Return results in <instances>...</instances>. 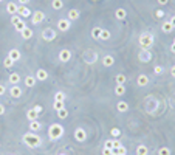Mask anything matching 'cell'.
<instances>
[{
    "label": "cell",
    "instance_id": "cell-1",
    "mask_svg": "<svg viewBox=\"0 0 175 155\" xmlns=\"http://www.w3.org/2000/svg\"><path fill=\"white\" fill-rule=\"evenodd\" d=\"M23 143L26 146H30V148H37V146H40L42 140L34 132H28V133L23 135Z\"/></svg>",
    "mask_w": 175,
    "mask_h": 155
},
{
    "label": "cell",
    "instance_id": "cell-2",
    "mask_svg": "<svg viewBox=\"0 0 175 155\" xmlns=\"http://www.w3.org/2000/svg\"><path fill=\"white\" fill-rule=\"evenodd\" d=\"M64 127L61 126V124H51L50 126V129H48V136H50V140H53V141H56V140H59L61 136L64 135Z\"/></svg>",
    "mask_w": 175,
    "mask_h": 155
},
{
    "label": "cell",
    "instance_id": "cell-3",
    "mask_svg": "<svg viewBox=\"0 0 175 155\" xmlns=\"http://www.w3.org/2000/svg\"><path fill=\"white\" fill-rule=\"evenodd\" d=\"M153 45V36L150 33H143L140 36V47L143 50H149Z\"/></svg>",
    "mask_w": 175,
    "mask_h": 155
},
{
    "label": "cell",
    "instance_id": "cell-4",
    "mask_svg": "<svg viewBox=\"0 0 175 155\" xmlns=\"http://www.w3.org/2000/svg\"><path fill=\"white\" fill-rule=\"evenodd\" d=\"M42 39L43 40H54L56 39V31L51 30V28H45L42 31Z\"/></svg>",
    "mask_w": 175,
    "mask_h": 155
},
{
    "label": "cell",
    "instance_id": "cell-5",
    "mask_svg": "<svg viewBox=\"0 0 175 155\" xmlns=\"http://www.w3.org/2000/svg\"><path fill=\"white\" fill-rule=\"evenodd\" d=\"M75 140L76 141H85L87 140V132L82 129V127H78L75 130Z\"/></svg>",
    "mask_w": 175,
    "mask_h": 155
},
{
    "label": "cell",
    "instance_id": "cell-6",
    "mask_svg": "<svg viewBox=\"0 0 175 155\" xmlns=\"http://www.w3.org/2000/svg\"><path fill=\"white\" fill-rule=\"evenodd\" d=\"M43 19H45V14L42 11H36L33 14V17H31V22H33V25H39Z\"/></svg>",
    "mask_w": 175,
    "mask_h": 155
},
{
    "label": "cell",
    "instance_id": "cell-7",
    "mask_svg": "<svg viewBox=\"0 0 175 155\" xmlns=\"http://www.w3.org/2000/svg\"><path fill=\"white\" fill-rule=\"evenodd\" d=\"M58 28H59L61 31H68V30H70V20H68V19H61V20L58 22Z\"/></svg>",
    "mask_w": 175,
    "mask_h": 155
},
{
    "label": "cell",
    "instance_id": "cell-8",
    "mask_svg": "<svg viewBox=\"0 0 175 155\" xmlns=\"http://www.w3.org/2000/svg\"><path fill=\"white\" fill-rule=\"evenodd\" d=\"M22 93H23V90H22L19 85H13L11 90H10V95H11L13 98H20Z\"/></svg>",
    "mask_w": 175,
    "mask_h": 155
},
{
    "label": "cell",
    "instance_id": "cell-9",
    "mask_svg": "<svg viewBox=\"0 0 175 155\" xmlns=\"http://www.w3.org/2000/svg\"><path fill=\"white\" fill-rule=\"evenodd\" d=\"M17 14H19L20 17H25V19H26V17H30V16H31V11H30L25 5H20V6H19V10H17Z\"/></svg>",
    "mask_w": 175,
    "mask_h": 155
},
{
    "label": "cell",
    "instance_id": "cell-10",
    "mask_svg": "<svg viewBox=\"0 0 175 155\" xmlns=\"http://www.w3.org/2000/svg\"><path fill=\"white\" fill-rule=\"evenodd\" d=\"M70 59H71L70 50H62V51L59 53V61H61V62H68Z\"/></svg>",
    "mask_w": 175,
    "mask_h": 155
},
{
    "label": "cell",
    "instance_id": "cell-11",
    "mask_svg": "<svg viewBox=\"0 0 175 155\" xmlns=\"http://www.w3.org/2000/svg\"><path fill=\"white\" fill-rule=\"evenodd\" d=\"M48 78V71L43 70V68H39L37 71H36V79L37 81H45Z\"/></svg>",
    "mask_w": 175,
    "mask_h": 155
},
{
    "label": "cell",
    "instance_id": "cell-12",
    "mask_svg": "<svg viewBox=\"0 0 175 155\" xmlns=\"http://www.w3.org/2000/svg\"><path fill=\"white\" fill-rule=\"evenodd\" d=\"M136 84L140 85V87H146L147 84H149V76L147 75H140L136 79Z\"/></svg>",
    "mask_w": 175,
    "mask_h": 155
},
{
    "label": "cell",
    "instance_id": "cell-13",
    "mask_svg": "<svg viewBox=\"0 0 175 155\" xmlns=\"http://www.w3.org/2000/svg\"><path fill=\"white\" fill-rule=\"evenodd\" d=\"M115 64V58L110 56V54H105V56L102 58V65L104 67H112Z\"/></svg>",
    "mask_w": 175,
    "mask_h": 155
},
{
    "label": "cell",
    "instance_id": "cell-14",
    "mask_svg": "<svg viewBox=\"0 0 175 155\" xmlns=\"http://www.w3.org/2000/svg\"><path fill=\"white\" fill-rule=\"evenodd\" d=\"M115 17H116L118 20H124L126 17H127V13H126L124 8H118V10L115 11Z\"/></svg>",
    "mask_w": 175,
    "mask_h": 155
},
{
    "label": "cell",
    "instance_id": "cell-15",
    "mask_svg": "<svg viewBox=\"0 0 175 155\" xmlns=\"http://www.w3.org/2000/svg\"><path fill=\"white\" fill-rule=\"evenodd\" d=\"M17 10H19V5H16V3H13V2H10V3L6 5V11L10 13L11 16L17 14Z\"/></svg>",
    "mask_w": 175,
    "mask_h": 155
},
{
    "label": "cell",
    "instance_id": "cell-16",
    "mask_svg": "<svg viewBox=\"0 0 175 155\" xmlns=\"http://www.w3.org/2000/svg\"><path fill=\"white\" fill-rule=\"evenodd\" d=\"M37 116H39V113L34 110V109H30L28 112H26V118H28L30 121H36L37 120Z\"/></svg>",
    "mask_w": 175,
    "mask_h": 155
},
{
    "label": "cell",
    "instance_id": "cell-17",
    "mask_svg": "<svg viewBox=\"0 0 175 155\" xmlns=\"http://www.w3.org/2000/svg\"><path fill=\"white\" fill-rule=\"evenodd\" d=\"M20 34H22V37H23L25 40H28V39H31V37H33V30L26 26V28H25L23 31H20Z\"/></svg>",
    "mask_w": 175,
    "mask_h": 155
},
{
    "label": "cell",
    "instance_id": "cell-18",
    "mask_svg": "<svg viewBox=\"0 0 175 155\" xmlns=\"http://www.w3.org/2000/svg\"><path fill=\"white\" fill-rule=\"evenodd\" d=\"M124 154H127V151H126V148L121 144L119 148H113L112 149V155H124Z\"/></svg>",
    "mask_w": 175,
    "mask_h": 155
},
{
    "label": "cell",
    "instance_id": "cell-19",
    "mask_svg": "<svg viewBox=\"0 0 175 155\" xmlns=\"http://www.w3.org/2000/svg\"><path fill=\"white\" fill-rule=\"evenodd\" d=\"M10 82H11V85H17L20 82V76L17 75V73H11L10 75Z\"/></svg>",
    "mask_w": 175,
    "mask_h": 155
},
{
    "label": "cell",
    "instance_id": "cell-20",
    "mask_svg": "<svg viewBox=\"0 0 175 155\" xmlns=\"http://www.w3.org/2000/svg\"><path fill=\"white\" fill-rule=\"evenodd\" d=\"M36 81H37V79H36V76H26L25 78V85L26 87H34Z\"/></svg>",
    "mask_w": 175,
    "mask_h": 155
},
{
    "label": "cell",
    "instance_id": "cell-21",
    "mask_svg": "<svg viewBox=\"0 0 175 155\" xmlns=\"http://www.w3.org/2000/svg\"><path fill=\"white\" fill-rule=\"evenodd\" d=\"M116 109H118V112H127L129 110V104L127 103H124V101H119L118 104H116Z\"/></svg>",
    "mask_w": 175,
    "mask_h": 155
},
{
    "label": "cell",
    "instance_id": "cell-22",
    "mask_svg": "<svg viewBox=\"0 0 175 155\" xmlns=\"http://www.w3.org/2000/svg\"><path fill=\"white\" fill-rule=\"evenodd\" d=\"M30 129L31 132H39L40 130V123L36 120V121H30Z\"/></svg>",
    "mask_w": 175,
    "mask_h": 155
},
{
    "label": "cell",
    "instance_id": "cell-23",
    "mask_svg": "<svg viewBox=\"0 0 175 155\" xmlns=\"http://www.w3.org/2000/svg\"><path fill=\"white\" fill-rule=\"evenodd\" d=\"M76 19H79V11L78 10H70L68 11V20L71 22V20H76Z\"/></svg>",
    "mask_w": 175,
    "mask_h": 155
},
{
    "label": "cell",
    "instance_id": "cell-24",
    "mask_svg": "<svg viewBox=\"0 0 175 155\" xmlns=\"http://www.w3.org/2000/svg\"><path fill=\"white\" fill-rule=\"evenodd\" d=\"M147 154H149V149H147L144 144H141V146H138L136 148V155H147Z\"/></svg>",
    "mask_w": 175,
    "mask_h": 155
},
{
    "label": "cell",
    "instance_id": "cell-25",
    "mask_svg": "<svg viewBox=\"0 0 175 155\" xmlns=\"http://www.w3.org/2000/svg\"><path fill=\"white\" fill-rule=\"evenodd\" d=\"M115 79H116V84H118V85H124V84H126V81H127V78L123 75V73L116 75V78H115Z\"/></svg>",
    "mask_w": 175,
    "mask_h": 155
},
{
    "label": "cell",
    "instance_id": "cell-26",
    "mask_svg": "<svg viewBox=\"0 0 175 155\" xmlns=\"http://www.w3.org/2000/svg\"><path fill=\"white\" fill-rule=\"evenodd\" d=\"M14 28H16L17 31H19V33H20V31H23V30L26 28V23H25V20H22V19H20L19 22H17V23L14 25Z\"/></svg>",
    "mask_w": 175,
    "mask_h": 155
},
{
    "label": "cell",
    "instance_id": "cell-27",
    "mask_svg": "<svg viewBox=\"0 0 175 155\" xmlns=\"http://www.w3.org/2000/svg\"><path fill=\"white\" fill-rule=\"evenodd\" d=\"M110 39V31L108 30H101V36H99V40H108Z\"/></svg>",
    "mask_w": 175,
    "mask_h": 155
},
{
    "label": "cell",
    "instance_id": "cell-28",
    "mask_svg": "<svg viewBox=\"0 0 175 155\" xmlns=\"http://www.w3.org/2000/svg\"><path fill=\"white\" fill-rule=\"evenodd\" d=\"M51 6H53V10H62V6H64V2L62 0H53L51 2Z\"/></svg>",
    "mask_w": 175,
    "mask_h": 155
},
{
    "label": "cell",
    "instance_id": "cell-29",
    "mask_svg": "<svg viewBox=\"0 0 175 155\" xmlns=\"http://www.w3.org/2000/svg\"><path fill=\"white\" fill-rule=\"evenodd\" d=\"M166 34H169V33H172V30H174V26L171 25V22H164L163 23V28H161Z\"/></svg>",
    "mask_w": 175,
    "mask_h": 155
},
{
    "label": "cell",
    "instance_id": "cell-30",
    "mask_svg": "<svg viewBox=\"0 0 175 155\" xmlns=\"http://www.w3.org/2000/svg\"><path fill=\"white\" fill-rule=\"evenodd\" d=\"M10 58L16 62V61H19L20 59V53H19V50H11L10 51Z\"/></svg>",
    "mask_w": 175,
    "mask_h": 155
},
{
    "label": "cell",
    "instance_id": "cell-31",
    "mask_svg": "<svg viewBox=\"0 0 175 155\" xmlns=\"http://www.w3.org/2000/svg\"><path fill=\"white\" fill-rule=\"evenodd\" d=\"M150 58H152V54L147 51V50H144L141 54H140V59L141 61H144V62H147V61H150Z\"/></svg>",
    "mask_w": 175,
    "mask_h": 155
},
{
    "label": "cell",
    "instance_id": "cell-32",
    "mask_svg": "<svg viewBox=\"0 0 175 155\" xmlns=\"http://www.w3.org/2000/svg\"><path fill=\"white\" fill-rule=\"evenodd\" d=\"M115 93H116L118 96H123V95L126 93V87H124V85H118V84H116V87H115Z\"/></svg>",
    "mask_w": 175,
    "mask_h": 155
},
{
    "label": "cell",
    "instance_id": "cell-33",
    "mask_svg": "<svg viewBox=\"0 0 175 155\" xmlns=\"http://www.w3.org/2000/svg\"><path fill=\"white\" fill-rule=\"evenodd\" d=\"M101 30H102V28H99V26H96V28L91 30V37H93V39H99V36H101Z\"/></svg>",
    "mask_w": 175,
    "mask_h": 155
},
{
    "label": "cell",
    "instance_id": "cell-34",
    "mask_svg": "<svg viewBox=\"0 0 175 155\" xmlns=\"http://www.w3.org/2000/svg\"><path fill=\"white\" fill-rule=\"evenodd\" d=\"M53 107H54V110H56V112H59V110H62L65 106H64V101H54Z\"/></svg>",
    "mask_w": 175,
    "mask_h": 155
},
{
    "label": "cell",
    "instance_id": "cell-35",
    "mask_svg": "<svg viewBox=\"0 0 175 155\" xmlns=\"http://www.w3.org/2000/svg\"><path fill=\"white\" fill-rule=\"evenodd\" d=\"M3 65H5L6 68H11V67L14 65V61H13L10 56H8V58H5V61H3Z\"/></svg>",
    "mask_w": 175,
    "mask_h": 155
},
{
    "label": "cell",
    "instance_id": "cell-36",
    "mask_svg": "<svg viewBox=\"0 0 175 155\" xmlns=\"http://www.w3.org/2000/svg\"><path fill=\"white\" fill-rule=\"evenodd\" d=\"M171 154H172L171 149L166 148V146H164V148H160V149H158V155H171Z\"/></svg>",
    "mask_w": 175,
    "mask_h": 155
},
{
    "label": "cell",
    "instance_id": "cell-37",
    "mask_svg": "<svg viewBox=\"0 0 175 155\" xmlns=\"http://www.w3.org/2000/svg\"><path fill=\"white\" fill-rule=\"evenodd\" d=\"M65 99V93L64 92H56V95H54V101H64Z\"/></svg>",
    "mask_w": 175,
    "mask_h": 155
},
{
    "label": "cell",
    "instance_id": "cell-38",
    "mask_svg": "<svg viewBox=\"0 0 175 155\" xmlns=\"http://www.w3.org/2000/svg\"><path fill=\"white\" fill-rule=\"evenodd\" d=\"M58 116L61 118V120H64V118H67V116H68V110H67L65 107H64L62 110H59V112H58Z\"/></svg>",
    "mask_w": 175,
    "mask_h": 155
},
{
    "label": "cell",
    "instance_id": "cell-39",
    "mask_svg": "<svg viewBox=\"0 0 175 155\" xmlns=\"http://www.w3.org/2000/svg\"><path fill=\"white\" fill-rule=\"evenodd\" d=\"M104 148H107V149H113V140H107V141L104 143Z\"/></svg>",
    "mask_w": 175,
    "mask_h": 155
},
{
    "label": "cell",
    "instance_id": "cell-40",
    "mask_svg": "<svg viewBox=\"0 0 175 155\" xmlns=\"http://www.w3.org/2000/svg\"><path fill=\"white\" fill-rule=\"evenodd\" d=\"M110 133H112V136H119V135H121V130H119L118 127H113L112 132H110Z\"/></svg>",
    "mask_w": 175,
    "mask_h": 155
},
{
    "label": "cell",
    "instance_id": "cell-41",
    "mask_svg": "<svg viewBox=\"0 0 175 155\" xmlns=\"http://www.w3.org/2000/svg\"><path fill=\"white\" fill-rule=\"evenodd\" d=\"M153 71H155V75H161V73L164 71V68H163L161 65H156V67L153 68Z\"/></svg>",
    "mask_w": 175,
    "mask_h": 155
},
{
    "label": "cell",
    "instance_id": "cell-42",
    "mask_svg": "<svg viewBox=\"0 0 175 155\" xmlns=\"http://www.w3.org/2000/svg\"><path fill=\"white\" fill-rule=\"evenodd\" d=\"M19 20H20V16H16V14H14V16H11V23H13V25H16Z\"/></svg>",
    "mask_w": 175,
    "mask_h": 155
},
{
    "label": "cell",
    "instance_id": "cell-43",
    "mask_svg": "<svg viewBox=\"0 0 175 155\" xmlns=\"http://www.w3.org/2000/svg\"><path fill=\"white\" fill-rule=\"evenodd\" d=\"M155 16H156V17H158V19H163V17H164V13H163L161 10H158V11H156V13H155Z\"/></svg>",
    "mask_w": 175,
    "mask_h": 155
},
{
    "label": "cell",
    "instance_id": "cell-44",
    "mask_svg": "<svg viewBox=\"0 0 175 155\" xmlns=\"http://www.w3.org/2000/svg\"><path fill=\"white\" fill-rule=\"evenodd\" d=\"M102 155H112V149L104 148V149H102Z\"/></svg>",
    "mask_w": 175,
    "mask_h": 155
},
{
    "label": "cell",
    "instance_id": "cell-45",
    "mask_svg": "<svg viewBox=\"0 0 175 155\" xmlns=\"http://www.w3.org/2000/svg\"><path fill=\"white\" fill-rule=\"evenodd\" d=\"M5 92H6L5 85H2V84H0V95H5Z\"/></svg>",
    "mask_w": 175,
    "mask_h": 155
},
{
    "label": "cell",
    "instance_id": "cell-46",
    "mask_svg": "<svg viewBox=\"0 0 175 155\" xmlns=\"http://www.w3.org/2000/svg\"><path fill=\"white\" fill-rule=\"evenodd\" d=\"M33 109H34V110L37 112V113H40V112H42V107H40V106H34Z\"/></svg>",
    "mask_w": 175,
    "mask_h": 155
},
{
    "label": "cell",
    "instance_id": "cell-47",
    "mask_svg": "<svg viewBox=\"0 0 175 155\" xmlns=\"http://www.w3.org/2000/svg\"><path fill=\"white\" fill-rule=\"evenodd\" d=\"M169 22H171V25L175 28V16H172V17H171V20H169Z\"/></svg>",
    "mask_w": 175,
    "mask_h": 155
},
{
    "label": "cell",
    "instance_id": "cell-48",
    "mask_svg": "<svg viewBox=\"0 0 175 155\" xmlns=\"http://www.w3.org/2000/svg\"><path fill=\"white\" fill-rule=\"evenodd\" d=\"M119 146H121V143L116 141V140H113V148H119Z\"/></svg>",
    "mask_w": 175,
    "mask_h": 155
},
{
    "label": "cell",
    "instance_id": "cell-49",
    "mask_svg": "<svg viewBox=\"0 0 175 155\" xmlns=\"http://www.w3.org/2000/svg\"><path fill=\"white\" fill-rule=\"evenodd\" d=\"M168 2H169V0H158L160 5H168Z\"/></svg>",
    "mask_w": 175,
    "mask_h": 155
},
{
    "label": "cell",
    "instance_id": "cell-50",
    "mask_svg": "<svg viewBox=\"0 0 175 155\" xmlns=\"http://www.w3.org/2000/svg\"><path fill=\"white\" fill-rule=\"evenodd\" d=\"M3 113H5V107L0 104V115H3Z\"/></svg>",
    "mask_w": 175,
    "mask_h": 155
},
{
    "label": "cell",
    "instance_id": "cell-51",
    "mask_svg": "<svg viewBox=\"0 0 175 155\" xmlns=\"http://www.w3.org/2000/svg\"><path fill=\"white\" fill-rule=\"evenodd\" d=\"M28 2H30V0H19V3H22V5H26Z\"/></svg>",
    "mask_w": 175,
    "mask_h": 155
},
{
    "label": "cell",
    "instance_id": "cell-52",
    "mask_svg": "<svg viewBox=\"0 0 175 155\" xmlns=\"http://www.w3.org/2000/svg\"><path fill=\"white\" fill-rule=\"evenodd\" d=\"M171 73H172V76H174V78H175V65H174V67H172V68H171Z\"/></svg>",
    "mask_w": 175,
    "mask_h": 155
},
{
    "label": "cell",
    "instance_id": "cell-53",
    "mask_svg": "<svg viewBox=\"0 0 175 155\" xmlns=\"http://www.w3.org/2000/svg\"><path fill=\"white\" fill-rule=\"evenodd\" d=\"M171 50H172V53H175V43H172V45H171Z\"/></svg>",
    "mask_w": 175,
    "mask_h": 155
},
{
    "label": "cell",
    "instance_id": "cell-54",
    "mask_svg": "<svg viewBox=\"0 0 175 155\" xmlns=\"http://www.w3.org/2000/svg\"><path fill=\"white\" fill-rule=\"evenodd\" d=\"M2 2H3V0H0V3H2Z\"/></svg>",
    "mask_w": 175,
    "mask_h": 155
},
{
    "label": "cell",
    "instance_id": "cell-55",
    "mask_svg": "<svg viewBox=\"0 0 175 155\" xmlns=\"http://www.w3.org/2000/svg\"><path fill=\"white\" fill-rule=\"evenodd\" d=\"M61 155H65V154H61Z\"/></svg>",
    "mask_w": 175,
    "mask_h": 155
},
{
    "label": "cell",
    "instance_id": "cell-56",
    "mask_svg": "<svg viewBox=\"0 0 175 155\" xmlns=\"http://www.w3.org/2000/svg\"><path fill=\"white\" fill-rule=\"evenodd\" d=\"M174 43H175V39H174Z\"/></svg>",
    "mask_w": 175,
    "mask_h": 155
},
{
    "label": "cell",
    "instance_id": "cell-57",
    "mask_svg": "<svg viewBox=\"0 0 175 155\" xmlns=\"http://www.w3.org/2000/svg\"><path fill=\"white\" fill-rule=\"evenodd\" d=\"M124 155H127V154H124Z\"/></svg>",
    "mask_w": 175,
    "mask_h": 155
}]
</instances>
